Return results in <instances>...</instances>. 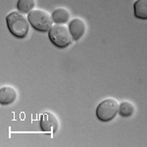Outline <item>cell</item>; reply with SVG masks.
I'll return each instance as SVG.
<instances>
[{
	"mask_svg": "<svg viewBox=\"0 0 147 147\" xmlns=\"http://www.w3.org/2000/svg\"><path fill=\"white\" fill-rule=\"evenodd\" d=\"M6 23L9 30L14 36L25 38L28 34L30 22L20 11H12L6 16Z\"/></svg>",
	"mask_w": 147,
	"mask_h": 147,
	"instance_id": "1",
	"label": "cell"
},
{
	"mask_svg": "<svg viewBox=\"0 0 147 147\" xmlns=\"http://www.w3.org/2000/svg\"><path fill=\"white\" fill-rule=\"evenodd\" d=\"M48 36L50 41L58 48H66L74 40L69 28L64 24L52 26L48 30Z\"/></svg>",
	"mask_w": 147,
	"mask_h": 147,
	"instance_id": "2",
	"label": "cell"
},
{
	"mask_svg": "<svg viewBox=\"0 0 147 147\" xmlns=\"http://www.w3.org/2000/svg\"><path fill=\"white\" fill-rule=\"evenodd\" d=\"M28 19L30 25L41 32H48L53 23L52 16L43 9H34L28 14Z\"/></svg>",
	"mask_w": 147,
	"mask_h": 147,
	"instance_id": "3",
	"label": "cell"
},
{
	"mask_svg": "<svg viewBox=\"0 0 147 147\" xmlns=\"http://www.w3.org/2000/svg\"><path fill=\"white\" fill-rule=\"evenodd\" d=\"M119 102L115 98H106L102 100L96 108V117L102 122H110L119 113Z\"/></svg>",
	"mask_w": 147,
	"mask_h": 147,
	"instance_id": "4",
	"label": "cell"
},
{
	"mask_svg": "<svg viewBox=\"0 0 147 147\" xmlns=\"http://www.w3.org/2000/svg\"><path fill=\"white\" fill-rule=\"evenodd\" d=\"M40 127L46 134H55L59 129V121L54 114L45 112L40 117Z\"/></svg>",
	"mask_w": 147,
	"mask_h": 147,
	"instance_id": "5",
	"label": "cell"
},
{
	"mask_svg": "<svg viewBox=\"0 0 147 147\" xmlns=\"http://www.w3.org/2000/svg\"><path fill=\"white\" fill-rule=\"evenodd\" d=\"M69 30L74 40H79L84 36L86 30L85 22L80 18H75L69 24Z\"/></svg>",
	"mask_w": 147,
	"mask_h": 147,
	"instance_id": "6",
	"label": "cell"
},
{
	"mask_svg": "<svg viewBox=\"0 0 147 147\" xmlns=\"http://www.w3.org/2000/svg\"><path fill=\"white\" fill-rule=\"evenodd\" d=\"M17 99V91L12 86H2L0 88V103L2 105H9Z\"/></svg>",
	"mask_w": 147,
	"mask_h": 147,
	"instance_id": "7",
	"label": "cell"
},
{
	"mask_svg": "<svg viewBox=\"0 0 147 147\" xmlns=\"http://www.w3.org/2000/svg\"><path fill=\"white\" fill-rule=\"evenodd\" d=\"M134 16L141 20H147V0H136L134 4Z\"/></svg>",
	"mask_w": 147,
	"mask_h": 147,
	"instance_id": "8",
	"label": "cell"
},
{
	"mask_svg": "<svg viewBox=\"0 0 147 147\" xmlns=\"http://www.w3.org/2000/svg\"><path fill=\"white\" fill-rule=\"evenodd\" d=\"M51 16L55 24H65L70 19V12L66 8H57L52 12Z\"/></svg>",
	"mask_w": 147,
	"mask_h": 147,
	"instance_id": "9",
	"label": "cell"
},
{
	"mask_svg": "<svg viewBox=\"0 0 147 147\" xmlns=\"http://www.w3.org/2000/svg\"><path fill=\"white\" fill-rule=\"evenodd\" d=\"M134 113V106L129 101L121 102L119 106V114L123 118H129Z\"/></svg>",
	"mask_w": 147,
	"mask_h": 147,
	"instance_id": "10",
	"label": "cell"
},
{
	"mask_svg": "<svg viewBox=\"0 0 147 147\" xmlns=\"http://www.w3.org/2000/svg\"><path fill=\"white\" fill-rule=\"evenodd\" d=\"M35 6V0H18L17 8L23 14H28L34 10Z\"/></svg>",
	"mask_w": 147,
	"mask_h": 147,
	"instance_id": "11",
	"label": "cell"
}]
</instances>
